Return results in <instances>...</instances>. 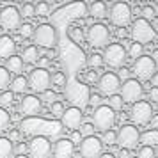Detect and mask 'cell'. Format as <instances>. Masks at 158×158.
Wrapping results in <instances>:
<instances>
[{"label": "cell", "instance_id": "21", "mask_svg": "<svg viewBox=\"0 0 158 158\" xmlns=\"http://www.w3.org/2000/svg\"><path fill=\"white\" fill-rule=\"evenodd\" d=\"M11 93L13 94H23L27 91V87H29V78L27 77H23V75H18L15 78L11 80Z\"/></svg>", "mask_w": 158, "mask_h": 158}, {"label": "cell", "instance_id": "20", "mask_svg": "<svg viewBox=\"0 0 158 158\" xmlns=\"http://www.w3.org/2000/svg\"><path fill=\"white\" fill-rule=\"evenodd\" d=\"M89 13H91V16H93V18H96V20H103L105 16H108V7H107V4H105V2L96 0V2H93V4H91Z\"/></svg>", "mask_w": 158, "mask_h": 158}, {"label": "cell", "instance_id": "47", "mask_svg": "<svg viewBox=\"0 0 158 158\" xmlns=\"http://www.w3.org/2000/svg\"><path fill=\"white\" fill-rule=\"evenodd\" d=\"M9 140L11 142H20V131L18 130H11V133H9Z\"/></svg>", "mask_w": 158, "mask_h": 158}, {"label": "cell", "instance_id": "36", "mask_svg": "<svg viewBox=\"0 0 158 158\" xmlns=\"http://www.w3.org/2000/svg\"><path fill=\"white\" fill-rule=\"evenodd\" d=\"M20 13H22L23 18H34L36 16V6L34 4H23Z\"/></svg>", "mask_w": 158, "mask_h": 158}, {"label": "cell", "instance_id": "52", "mask_svg": "<svg viewBox=\"0 0 158 158\" xmlns=\"http://www.w3.org/2000/svg\"><path fill=\"white\" fill-rule=\"evenodd\" d=\"M151 57H153V60H155V62L158 64V50H155V52H153V55H151Z\"/></svg>", "mask_w": 158, "mask_h": 158}, {"label": "cell", "instance_id": "39", "mask_svg": "<svg viewBox=\"0 0 158 158\" xmlns=\"http://www.w3.org/2000/svg\"><path fill=\"white\" fill-rule=\"evenodd\" d=\"M140 18H144V20H148V22H149V20H153V18H155V7H153V6H144L142 7V11H140Z\"/></svg>", "mask_w": 158, "mask_h": 158}, {"label": "cell", "instance_id": "7", "mask_svg": "<svg viewBox=\"0 0 158 158\" xmlns=\"http://www.w3.org/2000/svg\"><path fill=\"white\" fill-rule=\"evenodd\" d=\"M108 18L115 27H128L133 20V11L126 2H115L108 11Z\"/></svg>", "mask_w": 158, "mask_h": 158}, {"label": "cell", "instance_id": "12", "mask_svg": "<svg viewBox=\"0 0 158 158\" xmlns=\"http://www.w3.org/2000/svg\"><path fill=\"white\" fill-rule=\"evenodd\" d=\"M121 85L123 82L119 78V75H115L112 71H107L103 73L98 80V89H100V93L103 96H115L117 93H121Z\"/></svg>", "mask_w": 158, "mask_h": 158}, {"label": "cell", "instance_id": "28", "mask_svg": "<svg viewBox=\"0 0 158 158\" xmlns=\"http://www.w3.org/2000/svg\"><path fill=\"white\" fill-rule=\"evenodd\" d=\"M103 64H105V60H103V55H100V53H93V55L87 57V66L93 68V69H98Z\"/></svg>", "mask_w": 158, "mask_h": 158}, {"label": "cell", "instance_id": "16", "mask_svg": "<svg viewBox=\"0 0 158 158\" xmlns=\"http://www.w3.org/2000/svg\"><path fill=\"white\" fill-rule=\"evenodd\" d=\"M80 155L82 158H100L103 155V142L96 135L87 137L80 144Z\"/></svg>", "mask_w": 158, "mask_h": 158}, {"label": "cell", "instance_id": "37", "mask_svg": "<svg viewBox=\"0 0 158 158\" xmlns=\"http://www.w3.org/2000/svg\"><path fill=\"white\" fill-rule=\"evenodd\" d=\"M64 105H62V101H55V103H52L50 105V112L52 115H55V117H62V114H64Z\"/></svg>", "mask_w": 158, "mask_h": 158}, {"label": "cell", "instance_id": "31", "mask_svg": "<svg viewBox=\"0 0 158 158\" xmlns=\"http://www.w3.org/2000/svg\"><path fill=\"white\" fill-rule=\"evenodd\" d=\"M68 84V78H66V75L62 71H57L52 75V85L55 87H64Z\"/></svg>", "mask_w": 158, "mask_h": 158}, {"label": "cell", "instance_id": "13", "mask_svg": "<svg viewBox=\"0 0 158 158\" xmlns=\"http://www.w3.org/2000/svg\"><path fill=\"white\" fill-rule=\"evenodd\" d=\"M0 27L6 30H18L22 27V13L15 6H6L0 9Z\"/></svg>", "mask_w": 158, "mask_h": 158}, {"label": "cell", "instance_id": "30", "mask_svg": "<svg viewBox=\"0 0 158 158\" xmlns=\"http://www.w3.org/2000/svg\"><path fill=\"white\" fill-rule=\"evenodd\" d=\"M101 142L107 144V146H114V144H117V131H114V130L105 131V133L101 135Z\"/></svg>", "mask_w": 158, "mask_h": 158}, {"label": "cell", "instance_id": "40", "mask_svg": "<svg viewBox=\"0 0 158 158\" xmlns=\"http://www.w3.org/2000/svg\"><path fill=\"white\" fill-rule=\"evenodd\" d=\"M80 133H82V137H84V139H87V137H93V135H94V126H93V123L82 124V128H80Z\"/></svg>", "mask_w": 158, "mask_h": 158}, {"label": "cell", "instance_id": "50", "mask_svg": "<svg viewBox=\"0 0 158 158\" xmlns=\"http://www.w3.org/2000/svg\"><path fill=\"white\" fill-rule=\"evenodd\" d=\"M100 158H115V155H112V153H103Z\"/></svg>", "mask_w": 158, "mask_h": 158}, {"label": "cell", "instance_id": "17", "mask_svg": "<svg viewBox=\"0 0 158 158\" xmlns=\"http://www.w3.org/2000/svg\"><path fill=\"white\" fill-rule=\"evenodd\" d=\"M41 108H43V101L39 100L34 94H27L22 98V103H20V112L27 117H34V115L41 114Z\"/></svg>", "mask_w": 158, "mask_h": 158}, {"label": "cell", "instance_id": "18", "mask_svg": "<svg viewBox=\"0 0 158 158\" xmlns=\"http://www.w3.org/2000/svg\"><path fill=\"white\" fill-rule=\"evenodd\" d=\"M52 155H53V158H73V155H75V144L69 139H59L57 142L53 144Z\"/></svg>", "mask_w": 158, "mask_h": 158}, {"label": "cell", "instance_id": "5", "mask_svg": "<svg viewBox=\"0 0 158 158\" xmlns=\"http://www.w3.org/2000/svg\"><path fill=\"white\" fill-rule=\"evenodd\" d=\"M131 73L137 77L139 82H146V80H153V77L156 75V62L153 60V57L142 55L139 57L131 66Z\"/></svg>", "mask_w": 158, "mask_h": 158}, {"label": "cell", "instance_id": "42", "mask_svg": "<svg viewBox=\"0 0 158 158\" xmlns=\"http://www.w3.org/2000/svg\"><path fill=\"white\" fill-rule=\"evenodd\" d=\"M27 151H29V146L23 142H18L15 144V153L16 155H27Z\"/></svg>", "mask_w": 158, "mask_h": 158}, {"label": "cell", "instance_id": "29", "mask_svg": "<svg viewBox=\"0 0 158 158\" xmlns=\"http://www.w3.org/2000/svg\"><path fill=\"white\" fill-rule=\"evenodd\" d=\"M144 46L142 44H139V43H131L130 44V48H128V57H131V59H139V57H142L144 53Z\"/></svg>", "mask_w": 158, "mask_h": 158}, {"label": "cell", "instance_id": "38", "mask_svg": "<svg viewBox=\"0 0 158 158\" xmlns=\"http://www.w3.org/2000/svg\"><path fill=\"white\" fill-rule=\"evenodd\" d=\"M50 13V6L46 2H37L36 4V16H48Z\"/></svg>", "mask_w": 158, "mask_h": 158}, {"label": "cell", "instance_id": "15", "mask_svg": "<svg viewBox=\"0 0 158 158\" xmlns=\"http://www.w3.org/2000/svg\"><path fill=\"white\" fill-rule=\"evenodd\" d=\"M82 121H84V114L78 107H69L64 110V114L60 117V124L62 128L69 130V131H77L82 128Z\"/></svg>", "mask_w": 158, "mask_h": 158}, {"label": "cell", "instance_id": "23", "mask_svg": "<svg viewBox=\"0 0 158 158\" xmlns=\"http://www.w3.org/2000/svg\"><path fill=\"white\" fill-rule=\"evenodd\" d=\"M22 59H23V62H27V64H36L37 60H39V48H37L36 44L25 46Z\"/></svg>", "mask_w": 158, "mask_h": 158}, {"label": "cell", "instance_id": "27", "mask_svg": "<svg viewBox=\"0 0 158 158\" xmlns=\"http://www.w3.org/2000/svg\"><path fill=\"white\" fill-rule=\"evenodd\" d=\"M18 32H20V36H22L23 39H29V37H34V32H36V27H34L32 23L25 22V23H22V27L18 29Z\"/></svg>", "mask_w": 158, "mask_h": 158}, {"label": "cell", "instance_id": "51", "mask_svg": "<svg viewBox=\"0 0 158 158\" xmlns=\"http://www.w3.org/2000/svg\"><path fill=\"white\" fill-rule=\"evenodd\" d=\"M153 87H158V71H156V75L153 77Z\"/></svg>", "mask_w": 158, "mask_h": 158}, {"label": "cell", "instance_id": "3", "mask_svg": "<svg viewBox=\"0 0 158 158\" xmlns=\"http://www.w3.org/2000/svg\"><path fill=\"white\" fill-rule=\"evenodd\" d=\"M114 123H115V112L108 107V105H100L98 108H94V112H93V126H94V130L105 133V131H108V130H112Z\"/></svg>", "mask_w": 158, "mask_h": 158}, {"label": "cell", "instance_id": "49", "mask_svg": "<svg viewBox=\"0 0 158 158\" xmlns=\"http://www.w3.org/2000/svg\"><path fill=\"white\" fill-rule=\"evenodd\" d=\"M119 158H128V151H126V149H121V153H119Z\"/></svg>", "mask_w": 158, "mask_h": 158}, {"label": "cell", "instance_id": "11", "mask_svg": "<svg viewBox=\"0 0 158 158\" xmlns=\"http://www.w3.org/2000/svg\"><path fill=\"white\" fill-rule=\"evenodd\" d=\"M130 117L135 124H140V126H146L153 121L155 117V112H153V107H151L149 101H137L135 105L130 110Z\"/></svg>", "mask_w": 158, "mask_h": 158}, {"label": "cell", "instance_id": "6", "mask_svg": "<svg viewBox=\"0 0 158 158\" xmlns=\"http://www.w3.org/2000/svg\"><path fill=\"white\" fill-rule=\"evenodd\" d=\"M140 142V131L133 124H123L121 130L117 131V144L121 146V149L131 151L135 149Z\"/></svg>", "mask_w": 158, "mask_h": 158}, {"label": "cell", "instance_id": "53", "mask_svg": "<svg viewBox=\"0 0 158 158\" xmlns=\"http://www.w3.org/2000/svg\"><path fill=\"white\" fill-rule=\"evenodd\" d=\"M15 158H30V156H27V155H16Z\"/></svg>", "mask_w": 158, "mask_h": 158}, {"label": "cell", "instance_id": "4", "mask_svg": "<svg viewBox=\"0 0 158 158\" xmlns=\"http://www.w3.org/2000/svg\"><path fill=\"white\" fill-rule=\"evenodd\" d=\"M85 39L93 48H107L108 41H110V30L103 23H93L87 29Z\"/></svg>", "mask_w": 158, "mask_h": 158}, {"label": "cell", "instance_id": "55", "mask_svg": "<svg viewBox=\"0 0 158 158\" xmlns=\"http://www.w3.org/2000/svg\"><path fill=\"white\" fill-rule=\"evenodd\" d=\"M156 9H158V6H156Z\"/></svg>", "mask_w": 158, "mask_h": 158}, {"label": "cell", "instance_id": "44", "mask_svg": "<svg viewBox=\"0 0 158 158\" xmlns=\"http://www.w3.org/2000/svg\"><path fill=\"white\" fill-rule=\"evenodd\" d=\"M85 80L89 82V84H98V73L96 71H87V75H85Z\"/></svg>", "mask_w": 158, "mask_h": 158}, {"label": "cell", "instance_id": "35", "mask_svg": "<svg viewBox=\"0 0 158 158\" xmlns=\"http://www.w3.org/2000/svg\"><path fill=\"white\" fill-rule=\"evenodd\" d=\"M9 123H11V114H9L6 108L0 107V131H4V130L7 128Z\"/></svg>", "mask_w": 158, "mask_h": 158}, {"label": "cell", "instance_id": "2", "mask_svg": "<svg viewBox=\"0 0 158 158\" xmlns=\"http://www.w3.org/2000/svg\"><path fill=\"white\" fill-rule=\"evenodd\" d=\"M130 36L131 39L139 44H148L151 41H155V37H156V30L153 29V25H151L148 20H144V18H139L135 22L131 23V30H130Z\"/></svg>", "mask_w": 158, "mask_h": 158}, {"label": "cell", "instance_id": "46", "mask_svg": "<svg viewBox=\"0 0 158 158\" xmlns=\"http://www.w3.org/2000/svg\"><path fill=\"white\" fill-rule=\"evenodd\" d=\"M148 96H149V100H151V101L158 103V87H151L149 93H148Z\"/></svg>", "mask_w": 158, "mask_h": 158}, {"label": "cell", "instance_id": "26", "mask_svg": "<svg viewBox=\"0 0 158 158\" xmlns=\"http://www.w3.org/2000/svg\"><path fill=\"white\" fill-rule=\"evenodd\" d=\"M68 36H69V39H73L77 44H80V46L84 44V39H85V37H84V30L80 29V27H71L69 32H68Z\"/></svg>", "mask_w": 158, "mask_h": 158}, {"label": "cell", "instance_id": "41", "mask_svg": "<svg viewBox=\"0 0 158 158\" xmlns=\"http://www.w3.org/2000/svg\"><path fill=\"white\" fill-rule=\"evenodd\" d=\"M41 100L44 101V103H55V93H53V91H52V89H48V91H46V93H43L41 94Z\"/></svg>", "mask_w": 158, "mask_h": 158}, {"label": "cell", "instance_id": "14", "mask_svg": "<svg viewBox=\"0 0 158 158\" xmlns=\"http://www.w3.org/2000/svg\"><path fill=\"white\" fill-rule=\"evenodd\" d=\"M142 94H144V87L137 78H128L126 82H123V85H121V98H123V101L135 105L137 101H140Z\"/></svg>", "mask_w": 158, "mask_h": 158}, {"label": "cell", "instance_id": "22", "mask_svg": "<svg viewBox=\"0 0 158 158\" xmlns=\"http://www.w3.org/2000/svg\"><path fill=\"white\" fill-rule=\"evenodd\" d=\"M6 68H7L9 73H15V75H20L23 71V68H25V62H23L22 57H18V55H13V57H9L6 60Z\"/></svg>", "mask_w": 158, "mask_h": 158}, {"label": "cell", "instance_id": "48", "mask_svg": "<svg viewBox=\"0 0 158 158\" xmlns=\"http://www.w3.org/2000/svg\"><path fill=\"white\" fill-rule=\"evenodd\" d=\"M151 124H153V128H158V114H155V117H153Z\"/></svg>", "mask_w": 158, "mask_h": 158}, {"label": "cell", "instance_id": "8", "mask_svg": "<svg viewBox=\"0 0 158 158\" xmlns=\"http://www.w3.org/2000/svg\"><path fill=\"white\" fill-rule=\"evenodd\" d=\"M52 85V75L46 68H36L29 75V87L34 93H46Z\"/></svg>", "mask_w": 158, "mask_h": 158}, {"label": "cell", "instance_id": "9", "mask_svg": "<svg viewBox=\"0 0 158 158\" xmlns=\"http://www.w3.org/2000/svg\"><path fill=\"white\" fill-rule=\"evenodd\" d=\"M126 48L121 43H112L108 44L103 52V60L108 68H123L126 62Z\"/></svg>", "mask_w": 158, "mask_h": 158}, {"label": "cell", "instance_id": "19", "mask_svg": "<svg viewBox=\"0 0 158 158\" xmlns=\"http://www.w3.org/2000/svg\"><path fill=\"white\" fill-rule=\"evenodd\" d=\"M16 43L15 39L7 34H4V36H0V59H6L7 60L9 57H13L16 55Z\"/></svg>", "mask_w": 158, "mask_h": 158}, {"label": "cell", "instance_id": "32", "mask_svg": "<svg viewBox=\"0 0 158 158\" xmlns=\"http://www.w3.org/2000/svg\"><path fill=\"white\" fill-rule=\"evenodd\" d=\"M137 158H156V151L153 149L151 146H142L140 149L137 151Z\"/></svg>", "mask_w": 158, "mask_h": 158}, {"label": "cell", "instance_id": "24", "mask_svg": "<svg viewBox=\"0 0 158 158\" xmlns=\"http://www.w3.org/2000/svg\"><path fill=\"white\" fill-rule=\"evenodd\" d=\"M15 151V144L7 137H0V158H9Z\"/></svg>", "mask_w": 158, "mask_h": 158}, {"label": "cell", "instance_id": "33", "mask_svg": "<svg viewBox=\"0 0 158 158\" xmlns=\"http://www.w3.org/2000/svg\"><path fill=\"white\" fill-rule=\"evenodd\" d=\"M13 100H15V94L11 93V91H4V93L0 94V107L2 108L11 107L13 105Z\"/></svg>", "mask_w": 158, "mask_h": 158}, {"label": "cell", "instance_id": "43", "mask_svg": "<svg viewBox=\"0 0 158 158\" xmlns=\"http://www.w3.org/2000/svg\"><path fill=\"white\" fill-rule=\"evenodd\" d=\"M69 140H71L73 144H82V140H84V137H82V133H80V130H77V131H73L71 137H69Z\"/></svg>", "mask_w": 158, "mask_h": 158}, {"label": "cell", "instance_id": "45", "mask_svg": "<svg viewBox=\"0 0 158 158\" xmlns=\"http://www.w3.org/2000/svg\"><path fill=\"white\" fill-rule=\"evenodd\" d=\"M89 103H91V105H93V107H100V103H101V96L100 94H91V96H89Z\"/></svg>", "mask_w": 158, "mask_h": 158}, {"label": "cell", "instance_id": "54", "mask_svg": "<svg viewBox=\"0 0 158 158\" xmlns=\"http://www.w3.org/2000/svg\"><path fill=\"white\" fill-rule=\"evenodd\" d=\"M155 30H156V32H158V22H156V25H155Z\"/></svg>", "mask_w": 158, "mask_h": 158}, {"label": "cell", "instance_id": "34", "mask_svg": "<svg viewBox=\"0 0 158 158\" xmlns=\"http://www.w3.org/2000/svg\"><path fill=\"white\" fill-rule=\"evenodd\" d=\"M123 105H124V101H123L121 94H115V96H110V100H108V107L112 108V110H121Z\"/></svg>", "mask_w": 158, "mask_h": 158}, {"label": "cell", "instance_id": "10", "mask_svg": "<svg viewBox=\"0 0 158 158\" xmlns=\"http://www.w3.org/2000/svg\"><path fill=\"white\" fill-rule=\"evenodd\" d=\"M52 146L50 139L44 135H36L32 137L29 142V156L30 158H52Z\"/></svg>", "mask_w": 158, "mask_h": 158}, {"label": "cell", "instance_id": "56", "mask_svg": "<svg viewBox=\"0 0 158 158\" xmlns=\"http://www.w3.org/2000/svg\"><path fill=\"white\" fill-rule=\"evenodd\" d=\"M52 158H53V156H52Z\"/></svg>", "mask_w": 158, "mask_h": 158}, {"label": "cell", "instance_id": "25", "mask_svg": "<svg viewBox=\"0 0 158 158\" xmlns=\"http://www.w3.org/2000/svg\"><path fill=\"white\" fill-rule=\"evenodd\" d=\"M11 85V73L6 66H0V91H6Z\"/></svg>", "mask_w": 158, "mask_h": 158}, {"label": "cell", "instance_id": "1", "mask_svg": "<svg viewBox=\"0 0 158 158\" xmlns=\"http://www.w3.org/2000/svg\"><path fill=\"white\" fill-rule=\"evenodd\" d=\"M32 39H34L37 48L41 46L44 50H53L59 43V34L50 23H39L36 27V32H34Z\"/></svg>", "mask_w": 158, "mask_h": 158}]
</instances>
